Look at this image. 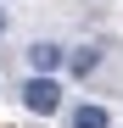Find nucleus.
Here are the masks:
<instances>
[{
    "label": "nucleus",
    "mask_w": 123,
    "mask_h": 128,
    "mask_svg": "<svg viewBox=\"0 0 123 128\" xmlns=\"http://www.w3.org/2000/svg\"><path fill=\"white\" fill-rule=\"evenodd\" d=\"M0 39H6V11H0Z\"/></svg>",
    "instance_id": "obj_5"
},
{
    "label": "nucleus",
    "mask_w": 123,
    "mask_h": 128,
    "mask_svg": "<svg viewBox=\"0 0 123 128\" xmlns=\"http://www.w3.org/2000/svg\"><path fill=\"white\" fill-rule=\"evenodd\" d=\"M23 106H28L34 117H50V112H62V84H56V78H39V72H34V78L23 84Z\"/></svg>",
    "instance_id": "obj_1"
},
{
    "label": "nucleus",
    "mask_w": 123,
    "mask_h": 128,
    "mask_svg": "<svg viewBox=\"0 0 123 128\" xmlns=\"http://www.w3.org/2000/svg\"><path fill=\"white\" fill-rule=\"evenodd\" d=\"M67 128H112V117H106V106H73Z\"/></svg>",
    "instance_id": "obj_3"
},
{
    "label": "nucleus",
    "mask_w": 123,
    "mask_h": 128,
    "mask_svg": "<svg viewBox=\"0 0 123 128\" xmlns=\"http://www.w3.org/2000/svg\"><path fill=\"white\" fill-rule=\"evenodd\" d=\"M28 67H34L39 78H56L62 67H67V50H62L56 39H39V45H28Z\"/></svg>",
    "instance_id": "obj_2"
},
{
    "label": "nucleus",
    "mask_w": 123,
    "mask_h": 128,
    "mask_svg": "<svg viewBox=\"0 0 123 128\" xmlns=\"http://www.w3.org/2000/svg\"><path fill=\"white\" fill-rule=\"evenodd\" d=\"M95 61H101V45H84L67 56V67H73V78H84V72H95Z\"/></svg>",
    "instance_id": "obj_4"
}]
</instances>
